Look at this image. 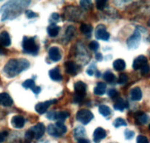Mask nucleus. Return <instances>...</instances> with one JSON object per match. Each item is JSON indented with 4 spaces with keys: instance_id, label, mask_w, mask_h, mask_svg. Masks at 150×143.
<instances>
[{
    "instance_id": "obj_1",
    "label": "nucleus",
    "mask_w": 150,
    "mask_h": 143,
    "mask_svg": "<svg viewBox=\"0 0 150 143\" xmlns=\"http://www.w3.org/2000/svg\"><path fill=\"white\" fill-rule=\"evenodd\" d=\"M30 3V1H11L4 5L0 9V13L2 14V21L18 17Z\"/></svg>"
},
{
    "instance_id": "obj_2",
    "label": "nucleus",
    "mask_w": 150,
    "mask_h": 143,
    "mask_svg": "<svg viewBox=\"0 0 150 143\" xmlns=\"http://www.w3.org/2000/svg\"><path fill=\"white\" fill-rule=\"evenodd\" d=\"M29 67L30 63L26 59H11L5 66L3 71L8 77L13 78Z\"/></svg>"
},
{
    "instance_id": "obj_3",
    "label": "nucleus",
    "mask_w": 150,
    "mask_h": 143,
    "mask_svg": "<svg viewBox=\"0 0 150 143\" xmlns=\"http://www.w3.org/2000/svg\"><path fill=\"white\" fill-rule=\"evenodd\" d=\"M22 48L25 53L35 55L38 52L39 47L36 43L34 37H24L22 40Z\"/></svg>"
},
{
    "instance_id": "obj_4",
    "label": "nucleus",
    "mask_w": 150,
    "mask_h": 143,
    "mask_svg": "<svg viewBox=\"0 0 150 143\" xmlns=\"http://www.w3.org/2000/svg\"><path fill=\"white\" fill-rule=\"evenodd\" d=\"M67 131V128L63 122L57 121L54 125L50 124L47 127V132L50 136L54 137H60L64 135Z\"/></svg>"
},
{
    "instance_id": "obj_5",
    "label": "nucleus",
    "mask_w": 150,
    "mask_h": 143,
    "mask_svg": "<svg viewBox=\"0 0 150 143\" xmlns=\"http://www.w3.org/2000/svg\"><path fill=\"white\" fill-rule=\"evenodd\" d=\"M141 32L137 28L135 31L134 32L133 35L129 37L127 40V45L129 49H135L139 46L140 43H141Z\"/></svg>"
},
{
    "instance_id": "obj_6",
    "label": "nucleus",
    "mask_w": 150,
    "mask_h": 143,
    "mask_svg": "<svg viewBox=\"0 0 150 143\" xmlns=\"http://www.w3.org/2000/svg\"><path fill=\"white\" fill-rule=\"evenodd\" d=\"M76 118L83 125H87L93 120V115L91 111L88 109H81L77 113Z\"/></svg>"
},
{
    "instance_id": "obj_7",
    "label": "nucleus",
    "mask_w": 150,
    "mask_h": 143,
    "mask_svg": "<svg viewBox=\"0 0 150 143\" xmlns=\"http://www.w3.org/2000/svg\"><path fill=\"white\" fill-rule=\"evenodd\" d=\"M95 37L98 40L108 41L110 39V34L106 30V27L103 24H99L96 27L95 30Z\"/></svg>"
},
{
    "instance_id": "obj_8",
    "label": "nucleus",
    "mask_w": 150,
    "mask_h": 143,
    "mask_svg": "<svg viewBox=\"0 0 150 143\" xmlns=\"http://www.w3.org/2000/svg\"><path fill=\"white\" fill-rule=\"evenodd\" d=\"M57 103V100H52V101H47L41 102L35 105V109L38 114H44L47 111V109L50 108L51 105Z\"/></svg>"
},
{
    "instance_id": "obj_9",
    "label": "nucleus",
    "mask_w": 150,
    "mask_h": 143,
    "mask_svg": "<svg viewBox=\"0 0 150 143\" xmlns=\"http://www.w3.org/2000/svg\"><path fill=\"white\" fill-rule=\"evenodd\" d=\"M147 65H148V60H147L146 57L144 55H140L134 60L133 63H132V68L135 70H141Z\"/></svg>"
},
{
    "instance_id": "obj_10",
    "label": "nucleus",
    "mask_w": 150,
    "mask_h": 143,
    "mask_svg": "<svg viewBox=\"0 0 150 143\" xmlns=\"http://www.w3.org/2000/svg\"><path fill=\"white\" fill-rule=\"evenodd\" d=\"M86 89H87V86L83 82L79 81L74 84V91L75 95H77L79 96L84 98L86 94Z\"/></svg>"
},
{
    "instance_id": "obj_11",
    "label": "nucleus",
    "mask_w": 150,
    "mask_h": 143,
    "mask_svg": "<svg viewBox=\"0 0 150 143\" xmlns=\"http://www.w3.org/2000/svg\"><path fill=\"white\" fill-rule=\"evenodd\" d=\"M49 57L50 60L53 62H58L61 60V53L59 48L56 46H52L49 50Z\"/></svg>"
},
{
    "instance_id": "obj_12",
    "label": "nucleus",
    "mask_w": 150,
    "mask_h": 143,
    "mask_svg": "<svg viewBox=\"0 0 150 143\" xmlns=\"http://www.w3.org/2000/svg\"><path fill=\"white\" fill-rule=\"evenodd\" d=\"M107 137V133L104 128L102 127H99L94 131L93 134V142L95 143H99L103 139Z\"/></svg>"
},
{
    "instance_id": "obj_13",
    "label": "nucleus",
    "mask_w": 150,
    "mask_h": 143,
    "mask_svg": "<svg viewBox=\"0 0 150 143\" xmlns=\"http://www.w3.org/2000/svg\"><path fill=\"white\" fill-rule=\"evenodd\" d=\"M32 130L33 131L35 134V139H39L41 137H43V135L44 134L46 131V128L44 126V125L41 123H38L37 125H35V126L31 127Z\"/></svg>"
},
{
    "instance_id": "obj_14",
    "label": "nucleus",
    "mask_w": 150,
    "mask_h": 143,
    "mask_svg": "<svg viewBox=\"0 0 150 143\" xmlns=\"http://www.w3.org/2000/svg\"><path fill=\"white\" fill-rule=\"evenodd\" d=\"M13 101L11 95L7 92H2L0 93V105L8 107V106H12Z\"/></svg>"
},
{
    "instance_id": "obj_15",
    "label": "nucleus",
    "mask_w": 150,
    "mask_h": 143,
    "mask_svg": "<svg viewBox=\"0 0 150 143\" xmlns=\"http://www.w3.org/2000/svg\"><path fill=\"white\" fill-rule=\"evenodd\" d=\"M25 123V120L21 115H15L11 119V125L15 128H21L24 127Z\"/></svg>"
},
{
    "instance_id": "obj_16",
    "label": "nucleus",
    "mask_w": 150,
    "mask_h": 143,
    "mask_svg": "<svg viewBox=\"0 0 150 143\" xmlns=\"http://www.w3.org/2000/svg\"><path fill=\"white\" fill-rule=\"evenodd\" d=\"M11 40L10 35L8 32L3 31L0 33V45L4 47L11 46Z\"/></svg>"
},
{
    "instance_id": "obj_17",
    "label": "nucleus",
    "mask_w": 150,
    "mask_h": 143,
    "mask_svg": "<svg viewBox=\"0 0 150 143\" xmlns=\"http://www.w3.org/2000/svg\"><path fill=\"white\" fill-rule=\"evenodd\" d=\"M131 99L135 101H139L142 99V91L138 87L132 88L130 91Z\"/></svg>"
},
{
    "instance_id": "obj_18",
    "label": "nucleus",
    "mask_w": 150,
    "mask_h": 143,
    "mask_svg": "<svg viewBox=\"0 0 150 143\" xmlns=\"http://www.w3.org/2000/svg\"><path fill=\"white\" fill-rule=\"evenodd\" d=\"M49 75L52 80L54 81V82H60L63 79L62 75L60 74V70L57 68H54L51 69L49 72Z\"/></svg>"
},
{
    "instance_id": "obj_19",
    "label": "nucleus",
    "mask_w": 150,
    "mask_h": 143,
    "mask_svg": "<svg viewBox=\"0 0 150 143\" xmlns=\"http://www.w3.org/2000/svg\"><path fill=\"white\" fill-rule=\"evenodd\" d=\"M66 73L69 74H76L77 70V66L74 62L68 61L65 63Z\"/></svg>"
},
{
    "instance_id": "obj_20",
    "label": "nucleus",
    "mask_w": 150,
    "mask_h": 143,
    "mask_svg": "<svg viewBox=\"0 0 150 143\" xmlns=\"http://www.w3.org/2000/svg\"><path fill=\"white\" fill-rule=\"evenodd\" d=\"M86 135V129L83 126H77L74 129V137L76 139L79 140L80 139L84 138V137Z\"/></svg>"
},
{
    "instance_id": "obj_21",
    "label": "nucleus",
    "mask_w": 150,
    "mask_h": 143,
    "mask_svg": "<svg viewBox=\"0 0 150 143\" xmlns=\"http://www.w3.org/2000/svg\"><path fill=\"white\" fill-rule=\"evenodd\" d=\"M107 86L104 82H99L93 89V93L96 95H103L106 92Z\"/></svg>"
},
{
    "instance_id": "obj_22",
    "label": "nucleus",
    "mask_w": 150,
    "mask_h": 143,
    "mask_svg": "<svg viewBox=\"0 0 150 143\" xmlns=\"http://www.w3.org/2000/svg\"><path fill=\"white\" fill-rule=\"evenodd\" d=\"M128 106H129V105H128L127 102H125L123 99L119 98V99H117L116 103L114 104L113 108H114L116 110L123 112L124 109H125V108H128Z\"/></svg>"
},
{
    "instance_id": "obj_23",
    "label": "nucleus",
    "mask_w": 150,
    "mask_h": 143,
    "mask_svg": "<svg viewBox=\"0 0 150 143\" xmlns=\"http://www.w3.org/2000/svg\"><path fill=\"white\" fill-rule=\"evenodd\" d=\"M60 30V27L56 25L55 24H51L47 28V32L49 35L52 37H54L57 36Z\"/></svg>"
},
{
    "instance_id": "obj_24",
    "label": "nucleus",
    "mask_w": 150,
    "mask_h": 143,
    "mask_svg": "<svg viewBox=\"0 0 150 143\" xmlns=\"http://www.w3.org/2000/svg\"><path fill=\"white\" fill-rule=\"evenodd\" d=\"M135 119H136L137 122L139 123L140 124H146L148 123L149 118L146 114L144 113V112H138L135 116Z\"/></svg>"
},
{
    "instance_id": "obj_25",
    "label": "nucleus",
    "mask_w": 150,
    "mask_h": 143,
    "mask_svg": "<svg viewBox=\"0 0 150 143\" xmlns=\"http://www.w3.org/2000/svg\"><path fill=\"white\" fill-rule=\"evenodd\" d=\"M113 68L116 70V71H122V70H125L126 68V63L125 61L122 59H118V60H115L113 62Z\"/></svg>"
},
{
    "instance_id": "obj_26",
    "label": "nucleus",
    "mask_w": 150,
    "mask_h": 143,
    "mask_svg": "<svg viewBox=\"0 0 150 143\" xmlns=\"http://www.w3.org/2000/svg\"><path fill=\"white\" fill-rule=\"evenodd\" d=\"M69 116H70V114L68 112H55V113H54V120L63 122Z\"/></svg>"
},
{
    "instance_id": "obj_27",
    "label": "nucleus",
    "mask_w": 150,
    "mask_h": 143,
    "mask_svg": "<svg viewBox=\"0 0 150 143\" xmlns=\"http://www.w3.org/2000/svg\"><path fill=\"white\" fill-rule=\"evenodd\" d=\"M99 112L102 116L105 117V118L109 116L111 114L110 109L109 106H106V105H101L99 107Z\"/></svg>"
},
{
    "instance_id": "obj_28",
    "label": "nucleus",
    "mask_w": 150,
    "mask_h": 143,
    "mask_svg": "<svg viewBox=\"0 0 150 143\" xmlns=\"http://www.w3.org/2000/svg\"><path fill=\"white\" fill-rule=\"evenodd\" d=\"M92 30H93V27L91 24H81L80 27V30L85 35H89L91 33Z\"/></svg>"
},
{
    "instance_id": "obj_29",
    "label": "nucleus",
    "mask_w": 150,
    "mask_h": 143,
    "mask_svg": "<svg viewBox=\"0 0 150 143\" xmlns=\"http://www.w3.org/2000/svg\"><path fill=\"white\" fill-rule=\"evenodd\" d=\"M35 81L33 79H27L26 81H24L22 83V87L24 89H33V88L35 87Z\"/></svg>"
},
{
    "instance_id": "obj_30",
    "label": "nucleus",
    "mask_w": 150,
    "mask_h": 143,
    "mask_svg": "<svg viewBox=\"0 0 150 143\" xmlns=\"http://www.w3.org/2000/svg\"><path fill=\"white\" fill-rule=\"evenodd\" d=\"M103 79L108 82H112L115 80V75L111 71L108 70L103 74Z\"/></svg>"
},
{
    "instance_id": "obj_31",
    "label": "nucleus",
    "mask_w": 150,
    "mask_h": 143,
    "mask_svg": "<svg viewBox=\"0 0 150 143\" xmlns=\"http://www.w3.org/2000/svg\"><path fill=\"white\" fill-rule=\"evenodd\" d=\"M112 124H113L115 128H119V127L121 126H127V122L125 121V120H124L123 118H116Z\"/></svg>"
},
{
    "instance_id": "obj_32",
    "label": "nucleus",
    "mask_w": 150,
    "mask_h": 143,
    "mask_svg": "<svg viewBox=\"0 0 150 143\" xmlns=\"http://www.w3.org/2000/svg\"><path fill=\"white\" fill-rule=\"evenodd\" d=\"M35 138V134L32 128H30L28 131H27L25 134V142L26 143H30L33 141V139Z\"/></svg>"
},
{
    "instance_id": "obj_33",
    "label": "nucleus",
    "mask_w": 150,
    "mask_h": 143,
    "mask_svg": "<svg viewBox=\"0 0 150 143\" xmlns=\"http://www.w3.org/2000/svg\"><path fill=\"white\" fill-rule=\"evenodd\" d=\"M80 6L86 11H89L93 8V5H92L91 2L89 0H82L80 2Z\"/></svg>"
},
{
    "instance_id": "obj_34",
    "label": "nucleus",
    "mask_w": 150,
    "mask_h": 143,
    "mask_svg": "<svg viewBox=\"0 0 150 143\" xmlns=\"http://www.w3.org/2000/svg\"><path fill=\"white\" fill-rule=\"evenodd\" d=\"M75 32V28L73 27V26H69L68 27L67 30L66 32V37H67V40H70L71 37L73 36L74 33Z\"/></svg>"
},
{
    "instance_id": "obj_35",
    "label": "nucleus",
    "mask_w": 150,
    "mask_h": 143,
    "mask_svg": "<svg viewBox=\"0 0 150 143\" xmlns=\"http://www.w3.org/2000/svg\"><path fill=\"white\" fill-rule=\"evenodd\" d=\"M106 0H97V1H96V5L97 10L102 11L105 8V6H106Z\"/></svg>"
},
{
    "instance_id": "obj_36",
    "label": "nucleus",
    "mask_w": 150,
    "mask_h": 143,
    "mask_svg": "<svg viewBox=\"0 0 150 143\" xmlns=\"http://www.w3.org/2000/svg\"><path fill=\"white\" fill-rule=\"evenodd\" d=\"M88 47L91 51H97L98 49L99 48V44L98 42H96V40H93V41L91 42L88 44Z\"/></svg>"
},
{
    "instance_id": "obj_37",
    "label": "nucleus",
    "mask_w": 150,
    "mask_h": 143,
    "mask_svg": "<svg viewBox=\"0 0 150 143\" xmlns=\"http://www.w3.org/2000/svg\"><path fill=\"white\" fill-rule=\"evenodd\" d=\"M127 79L128 77L127 76V74H125V73H122V74H120L119 79H118V83H119V85H124V84H125L127 82Z\"/></svg>"
},
{
    "instance_id": "obj_38",
    "label": "nucleus",
    "mask_w": 150,
    "mask_h": 143,
    "mask_svg": "<svg viewBox=\"0 0 150 143\" xmlns=\"http://www.w3.org/2000/svg\"><path fill=\"white\" fill-rule=\"evenodd\" d=\"M125 138H126V139L130 140V139H132L134 137V136H135V132L132 131H131V130L126 129L125 131Z\"/></svg>"
},
{
    "instance_id": "obj_39",
    "label": "nucleus",
    "mask_w": 150,
    "mask_h": 143,
    "mask_svg": "<svg viewBox=\"0 0 150 143\" xmlns=\"http://www.w3.org/2000/svg\"><path fill=\"white\" fill-rule=\"evenodd\" d=\"M136 143H149V140L145 136L139 135L137 137Z\"/></svg>"
},
{
    "instance_id": "obj_40",
    "label": "nucleus",
    "mask_w": 150,
    "mask_h": 143,
    "mask_svg": "<svg viewBox=\"0 0 150 143\" xmlns=\"http://www.w3.org/2000/svg\"><path fill=\"white\" fill-rule=\"evenodd\" d=\"M108 95L111 99H114L118 95V92L115 89H110L108 92Z\"/></svg>"
},
{
    "instance_id": "obj_41",
    "label": "nucleus",
    "mask_w": 150,
    "mask_h": 143,
    "mask_svg": "<svg viewBox=\"0 0 150 143\" xmlns=\"http://www.w3.org/2000/svg\"><path fill=\"white\" fill-rule=\"evenodd\" d=\"M26 13V15H27V17L28 18H36V17H38V13H34L33 11H30V10H27L25 12Z\"/></svg>"
},
{
    "instance_id": "obj_42",
    "label": "nucleus",
    "mask_w": 150,
    "mask_h": 143,
    "mask_svg": "<svg viewBox=\"0 0 150 143\" xmlns=\"http://www.w3.org/2000/svg\"><path fill=\"white\" fill-rule=\"evenodd\" d=\"M59 19H60V15H59L58 13H52L50 16V20H52V21L53 22L52 24H55L57 21H59Z\"/></svg>"
},
{
    "instance_id": "obj_43",
    "label": "nucleus",
    "mask_w": 150,
    "mask_h": 143,
    "mask_svg": "<svg viewBox=\"0 0 150 143\" xmlns=\"http://www.w3.org/2000/svg\"><path fill=\"white\" fill-rule=\"evenodd\" d=\"M8 136V132L6 131H2V132L0 133V143L3 142Z\"/></svg>"
},
{
    "instance_id": "obj_44",
    "label": "nucleus",
    "mask_w": 150,
    "mask_h": 143,
    "mask_svg": "<svg viewBox=\"0 0 150 143\" xmlns=\"http://www.w3.org/2000/svg\"><path fill=\"white\" fill-rule=\"evenodd\" d=\"M141 70V73H142V74H144V75L147 74V73L150 71L149 66V65H147V66H146L145 67L143 68Z\"/></svg>"
},
{
    "instance_id": "obj_45",
    "label": "nucleus",
    "mask_w": 150,
    "mask_h": 143,
    "mask_svg": "<svg viewBox=\"0 0 150 143\" xmlns=\"http://www.w3.org/2000/svg\"><path fill=\"white\" fill-rule=\"evenodd\" d=\"M54 113H55V112H54V111L50 112L49 113H47V118L50 120H54Z\"/></svg>"
},
{
    "instance_id": "obj_46",
    "label": "nucleus",
    "mask_w": 150,
    "mask_h": 143,
    "mask_svg": "<svg viewBox=\"0 0 150 143\" xmlns=\"http://www.w3.org/2000/svg\"><path fill=\"white\" fill-rule=\"evenodd\" d=\"M32 91L33 92V93H35V95H38V94H39L40 92H41V87H40L35 86L34 88H33V89H32Z\"/></svg>"
},
{
    "instance_id": "obj_47",
    "label": "nucleus",
    "mask_w": 150,
    "mask_h": 143,
    "mask_svg": "<svg viewBox=\"0 0 150 143\" xmlns=\"http://www.w3.org/2000/svg\"><path fill=\"white\" fill-rule=\"evenodd\" d=\"M96 59L97 61L99 62H101L102 60H103V57H102V54H100V53H97V54H96Z\"/></svg>"
},
{
    "instance_id": "obj_48",
    "label": "nucleus",
    "mask_w": 150,
    "mask_h": 143,
    "mask_svg": "<svg viewBox=\"0 0 150 143\" xmlns=\"http://www.w3.org/2000/svg\"><path fill=\"white\" fill-rule=\"evenodd\" d=\"M77 143H90V141H89L88 139H87L83 138L79 139L78 142H77Z\"/></svg>"
},
{
    "instance_id": "obj_49",
    "label": "nucleus",
    "mask_w": 150,
    "mask_h": 143,
    "mask_svg": "<svg viewBox=\"0 0 150 143\" xmlns=\"http://www.w3.org/2000/svg\"><path fill=\"white\" fill-rule=\"evenodd\" d=\"M86 73H87L89 75V76H93V73H94V72H93V70H92V69H90V68H89L88 70L87 71H86Z\"/></svg>"
},
{
    "instance_id": "obj_50",
    "label": "nucleus",
    "mask_w": 150,
    "mask_h": 143,
    "mask_svg": "<svg viewBox=\"0 0 150 143\" xmlns=\"http://www.w3.org/2000/svg\"><path fill=\"white\" fill-rule=\"evenodd\" d=\"M5 49H4L3 47H2V46H1L0 45V54H5Z\"/></svg>"
},
{
    "instance_id": "obj_51",
    "label": "nucleus",
    "mask_w": 150,
    "mask_h": 143,
    "mask_svg": "<svg viewBox=\"0 0 150 143\" xmlns=\"http://www.w3.org/2000/svg\"><path fill=\"white\" fill-rule=\"evenodd\" d=\"M96 77H100L101 76V73L99 71V70H96Z\"/></svg>"
},
{
    "instance_id": "obj_52",
    "label": "nucleus",
    "mask_w": 150,
    "mask_h": 143,
    "mask_svg": "<svg viewBox=\"0 0 150 143\" xmlns=\"http://www.w3.org/2000/svg\"><path fill=\"white\" fill-rule=\"evenodd\" d=\"M149 129H150V125H149Z\"/></svg>"
}]
</instances>
